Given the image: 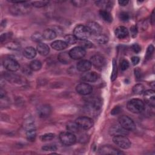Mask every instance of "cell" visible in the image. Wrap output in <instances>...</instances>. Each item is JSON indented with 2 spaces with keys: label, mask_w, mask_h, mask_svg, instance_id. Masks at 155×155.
Returning <instances> with one entry per match:
<instances>
[{
  "label": "cell",
  "mask_w": 155,
  "mask_h": 155,
  "mask_svg": "<svg viewBox=\"0 0 155 155\" xmlns=\"http://www.w3.org/2000/svg\"><path fill=\"white\" fill-rule=\"evenodd\" d=\"M10 12L14 15H22L29 13L31 10V4L27 1H24L21 3L14 4L11 5Z\"/></svg>",
  "instance_id": "obj_1"
},
{
  "label": "cell",
  "mask_w": 155,
  "mask_h": 155,
  "mask_svg": "<svg viewBox=\"0 0 155 155\" xmlns=\"http://www.w3.org/2000/svg\"><path fill=\"white\" fill-rule=\"evenodd\" d=\"M127 108L133 113H140L145 108L144 103L142 100L137 98L130 100L127 103Z\"/></svg>",
  "instance_id": "obj_2"
},
{
  "label": "cell",
  "mask_w": 155,
  "mask_h": 155,
  "mask_svg": "<svg viewBox=\"0 0 155 155\" xmlns=\"http://www.w3.org/2000/svg\"><path fill=\"white\" fill-rule=\"evenodd\" d=\"M73 34L77 39H79L81 41L87 40V39L90 36L91 34L86 26L84 25H78L73 31Z\"/></svg>",
  "instance_id": "obj_3"
},
{
  "label": "cell",
  "mask_w": 155,
  "mask_h": 155,
  "mask_svg": "<svg viewBox=\"0 0 155 155\" xmlns=\"http://www.w3.org/2000/svg\"><path fill=\"white\" fill-rule=\"evenodd\" d=\"M59 138L61 142L66 146L73 145L76 141L75 135L70 131H64L61 133L59 136Z\"/></svg>",
  "instance_id": "obj_4"
},
{
  "label": "cell",
  "mask_w": 155,
  "mask_h": 155,
  "mask_svg": "<svg viewBox=\"0 0 155 155\" xmlns=\"http://www.w3.org/2000/svg\"><path fill=\"white\" fill-rule=\"evenodd\" d=\"M119 124L125 130L130 131H134L136 129V124L134 121L127 116H121L119 117Z\"/></svg>",
  "instance_id": "obj_5"
},
{
  "label": "cell",
  "mask_w": 155,
  "mask_h": 155,
  "mask_svg": "<svg viewBox=\"0 0 155 155\" xmlns=\"http://www.w3.org/2000/svg\"><path fill=\"white\" fill-rule=\"evenodd\" d=\"M113 142L123 149H128L131 147V142L126 136H116L113 137Z\"/></svg>",
  "instance_id": "obj_6"
},
{
  "label": "cell",
  "mask_w": 155,
  "mask_h": 155,
  "mask_svg": "<svg viewBox=\"0 0 155 155\" xmlns=\"http://www.w3.org/2000/svg\"><path fill=\"white\" fill-rule=\"evenodd\" d=\"M76 122L78 124L79 128H81L84 130H89L94 125V122L92 119L87 116L79 117L76 119Z\"/></svg>",
  "instance_id": "obj_7"
},
{
  "label": "cell",
  "mask_w": 155,
  "mask_h": 155,
  "mask_svg": "<svg viewBox=\"0 0 155 155\" xmlns=\"http://www.w3.org/2000/svg\"><path fill=\"white\" fill-rule=\"evenodd\" d=\"M4 67L10 71H16L19 68V64L15 59L6 58L3 61Z\"/></svg>",
  "instance_id": "obj_8"
},
{
  "label": "cell",
  "mask_w": 155,
  "mask_h": 155,
  "mask_svg": "<svg viewBox=\"0 0 155 155\" xmlns=\"http://www.w3.org/2000/svg\"><path fill=\"white\" fill-rule=\"evenodd\" d=\"M109 134L113 136H127L128 134V131L124 128L120 124L112 125L109 129Z\"/></svg>",
  "instance_id": "obj_9"
},
{
  "label": "cell",
  "mask_w": 155,
  "mask_h": 155,
  "mask_svg": "<svg viewBox=\"0 0 155 155\" xmlns=\"http://www.w3.org/2000/svg\"><path fill=\"white\" fill-rule=\"evenodd\" d=\"M87 107L93 111H97L102 107V99L99 97H91L87 101Z\"/></svg>",
  "instance_id": "obj_10"
},
{
  "label": "cell",
  "mask_w": 155,
  "mask_h": 155,
  "mask_svg": "<svg viewBox=\"0 0 155 155\" xmlns=\"http://www.w3.org/2000/svg\"><path fill=\"white\" fill-rule=\"evenodd\" d=\"M99 153L101 154H114L119 155L124 154V153L119 150L109 145H106L101 147L99 148Z\"/></svg>",
  "instance_id": "obj_11"
},
{
  "label": "cell",
  "mask_w": 155,
  "mask_h": 155,
  "mask_svg": "<svg viewBox=\"0 0 155 155\" xmlns=\"http://www.w3.org/2000/svg\"><path fill=\"white\" fill-rule=\"evenodd\" d=\"M70 57L73 59H80L84 58L86 54V51L85 48L78 46L73 48L68 52Z\"/></svg>",
  "instance_id": "obj_12"
},
{
  "label": "cell",
  "mask_w": 155,
  "mask_h": 155,
  "mask_svg": "<svg viewBox=\"0 0 155 155\" xmlns=\"http://www.w3.org/2000/svg\"><path fill=\"white\" fill-rule=\"evenodd\" d=\"M86 27L90 31V34L98 36L102 32L101 26L97 22L94 21H89L86 24Z\"/></svg>",
  "instance_id": "obj_13"
},
{
  "label": "cell",
  "mask_w": 155,
  "mask_h": 155,
  "mask_svg": "<svg viewBox=\"0 0 155 155\" xmlns=\"http://www.w3.org/2000/svg\"><path fill=\"white\" fill-rule=\"evenodd\" d=\"M76 91L81 95H88L93 91L92 87L87 83H80L76 87Z\"/></svg>",
  "instance_id": "obj_14"
},
{
  "label": "cell",
  "mask_w": 155,
  "mask_h": 155,
  "mask_svg": "<svg viewBox=\"0 0 155 155\" xmlns=\"http://www.w3.org/2000/svg\"><path fill=\"white\" fill-rule=\"evenodd\" d=\"M143 99L147 104L154 107L155 105V93L153 90H148L143 92Z\"/></svg>",
  "instance_id": "obj_15"
},
{
  "label": "cell",
  "mask_w": 155,
  "mask_h": 155,
  "mask_svg": "<svg viewBox=\"0 0 155 155\" xmlns=\"http://www.w3.org/2000/svg\"><path fill=\"white\" fill-rule=\"evenodd\" d=\"M51 113V108L49 105L43 104L39 105L37 108L38 115L41 118L48 117Z\"/></svg>",
  "instance_id": "obj_16"
},
{
  "label": "cell",
  "mask_w": 155,
  "mask_h": 155,
  "mask_svg": "<svg viewBox=\"0 0 155 155\" xmlns=\"http://www.w3.org/2000/svg\"><path fill=\"white\" fill-rule=\"evenodd\" d=\"M91 64L96 68H102L105 64V59L103 56L99 54L93 55L90 59Z\"/></svg>",
  "instance_id": "obj_17"
},
{
  "label": "cell",
  "mask_w": 155,
  "mask_h": 155,
  "mask_svg": "<svg viewBox=\"0 0 155 155\" xmlns=\"http://www.w3.org/2000/svg\"><path fill=\"white\" fill-rule=\"evenodd\" d=\"M81 79L86 82H95L99 78V75L94 71L84 73L81 76Z\"/></svg>",
  "instance_id": "obj_18"
},
{
  "label": "cell",
  "mask_w": 155,
  "mask_h": 155,
  "mask_svg": "<svg viewBox=\"0 0 155 155\" xmlns=\"http://www.w3.org/2000/svg\"><path fill=\"white\" fill-rule=\"evenodd\" d=\"M91 63L88 60H81L78 62L76 65L77 70L81 72H86L90 70Z\"/></svg>",
  "instance_id": "obj_19"
},
{
  "label": "cell",
  "mask_w": 155,
  "mask_h": 155,
  "mask_svg": "<svg viewBox=\"0 0 155 155\" xmlns=\"http://www.w3.org/2000/svg\"><path fill=\"white\" fill-rule=\"evenodd\" d=\"M31 123L28 124L26 130V137L29 141H35L36 137V132L35 127Z\"/></svg>",
  "instance_id": "obj_20"
},
{
  "label": "cell",
  "mask_w": 155,
  "mask_h": 155,
  "mask_svg": "<svg viewBox=\"0 0 155 155\" xmlns=\"http://www.w3.org/2000/svg\"><path fill=\"white\" fill-rule=\"evenodd\" d=\"M114 33L117 38L123 39L128 36V30L124 26H119L115 29Z\"/></svg>",
  "instance_id": "obj_21"
},
{
  "label": "cell",
  "mask_w": 155,
  "mask_h": 155,
  "mask_svg": "<svg viewBox=\"0 0 155 155\" xmlns=\"http://www.w3.org/2000/svg\"><path fill=\"white\" fill-rule=\"evenodd\" d=\"M51 46L53 49L58 51H60L66 48L68 46V44L64 41L56 40L51 43Z\"/></svg>",
  "instance_id": "obj_22"
},
{
  "label": "cell",
  "mask_w": 155,
  "mask_h": 155,
  "mask_svg": "<svg viewBox=\"0 0 155 155\" xmlns=\"http://www.w3.org/2000/svg\"><path fill=\"white\" fill-rule=\"evenodd\" d=\"M95 4L97 6L101 7L102 10H107L109 8H111L114 4L113 1H107V0H102V1H97L95 2Z\"/></svg>",
  "instance_id": "obj_23"
},
{
  "label": "cell",
  "mask_w": 155,
  "mask_h": 155,
  "mask_svg": "<svg viewBox=\"0 0 155 155\" xmlns=\"http://www.w3.org/2000/svg\"><path fill=\"white\" fill-rule=\"evenodd\" d=\"M58 59L60 62L64 64H68L71 61V58L70 57L69 53L67 51L60 53L58 56Z\"/></svg>",
  "instance_id": "obj_24"
},
{
  "label": "cell",
  "mask_w": 155,
  "mask_h": 155,
  "mask_svg": "<svg viewBox=\"0 0 155 155\" xmlns=\"http://www.w3.org/2000/svg\"><path fill=\"white\" fill-rule=\"evenodd\" d=\"M37 51L39 54L45 56H47L50 52V48L48 45L44 43H39L37 45Z\"/></svg>",
  "instance_id": "obj_25"
},
{
  "label": "cell",
  "mask_w": 155,
  "mask_h": 155,
  "mask_svg": "<svg viewBox=\"0 0 155 155\" xmlns=\"http://www.w3.org/2000/svg\"><path fill=\"white\" fill-rule=\"evenodd\" d=\"M23 55L27 59H33L36 55V50L32 47H27L23 51Z\"/></svg>",
  "instance_id": "obj_26"
},
{
  "label": "cell",
  "mask_w": 155,
  "mask_h": 155,
  "mask_svg": "<svg viewBox=\"0 0 155 155\" xmlns=\"http://www.w3.org/2000/svg\"><path fill=\"white\" fill-rule=\"evenodd\" d=\"M42 35L44 39L46 40H52L56 37V33L54 30L47 28L43 31Z\"/></svg>",
  "instance_id": "obj_27"
},
{
  "label": "cell",
  "mask_w": 155,
  "mask_h": 155,
  "mask_svg": "<svg viewBox=\"0 0 155 155\" xmlns=\"http://www.w3.org/2000/svg\"><path fill=\"white\" fill-rule=\"evenodd\" d=\"M99 15H100V16L103 19V20L105 21V22L108 23H110L112 22L113 17L111 13L108 10L101 9L99 11Z\"/></svg>",
  "instance_id": "obj_28"
},
{
  "label": "cell",
  "mask_w": 155,
  "mask_h": 155,
  "mask_svg": "<svg viewBox=\"0 0 155 155\" xmlns=\"http://www.w3.org/2000/svg\"><path fill=\"white\" fill-rule=\"evenodd\" d=\"M67 130L68 131H70L71 133H76L79 131V127L78 125V124L75 122H69L67 124Z\"/></svg>",
  "instance_id": "obj_29"
},
{
  "label": "cell",
  "mask_w": 155,
  "mask_h": 155,
  "mask_svg": "<svg viewBox=\"0 0 155 155\" xmlns=\"http://www.w3.org/2000/svg\"><path fill=\"white\" fill-rule=\"evenodd\" d=\"M29 67L32 71H38L41 68L42 64L39 60H33L30 62Z\"/></svg>",
  "instance_id": "obj_30"
},
{
  "label": "cell",
  "mask_w": 155,
  "mask_h": 155,
  "mask_svg": "<svg viewBox=\"0 0 155 155\" xmlns=\"http://www.w3.org/2000/svg\"><path fill=\"white\" fill-rule=\"evenodd\" d=\"M133 91L134 94H140L145 91V87L142 84H136L133 88Z\"/></svg>",
  "instance_id": "obj_31"
},
{
  "label": "cell",
  "mask_w": 155,
  "mask_h": 155,
  "mask_svg": "<svg viewBox=\"0 0 155 155\" xmlns=\"http://www.w3.org/2000/svg\"><path fill=\"white\" fill-rule=\"evenodd\" d=\"M64 39H65V42L67 44H70V45H73L76 43L77 39H78L74 35H67L65 36Z\"/></svg>",
  "instance_id": "obj_32"
},
{
  "label": "cell",
  "mask_w": 155,
  "mask_h": 155,
  "mask_svg": "<svg viewBox=\"0 0 155 155\" xmlns=\"http://www.w3.org/2000/svg\"><path fill=\"white\" fill-rule=\"evenodd\" d=\"M117 74V64H116V61L114 59L113 60V70H112L111 75V81H114L116 79Z\"/></svg>",
  "instance_id": "obj_33"
},
{
  "label": "cell",
  "mask_w": 155,
  "mask_h": 155,
  "mask_svg": "<svg viewBox=\"0 0 155 155\" xmlns=\"http://www.w3.org/2000/svg\"><path fill=\"white\" fill-rule=\"evenodd\" d=\"M31 39L32 41H35V42H39L41 41H42L44 39L43 35L42 34H41L39 32H35L31 36Z\"/></svg>",
  "instance_id": "obj_34"
},
{
  "label": "cell",
  "mask_w": 155,
  "mask_h": 155,
  "mask_svg": "<svg viewBox=\"0 0 155 155\" xmlns=\"http://www.w3.org/2000/svg\"><path fill=\"white\" fill-rule=\"evenodd\" d=\"M48 3H49V1H39L32 2L31 5L35 7L41 8L48 5Z\"/></svg>",
  "instance_id": "obj_35"
},
{
  "label": "cell",
  "mask_w": 155,
  "mask_h": 155,
  "mask_svg": "<svg viewBox=\"0 0 155 155\" xmlns=\"http://www.w3.org/2000/svg\"><path fill=\"white\" fill-rule=\"evenodd\" d=\"M96 41L100 44H106L108 42V38L106 35H105L100 34L99 35L97 36Z\"/></svg>",
  "instance_id": "obj_36"
},
{
  "label": "cell",
  "mask_w": 155,
  "mask_h": 155,
  "mask_svg": "<svg viewBox=\"0 0 155 155\" xmlns=\"http://www.w3.org/2000/svg\"><path fill=\"white\" fill-rule=\"evenodd\" d=\"M55 137V134L51 133H46L44 134L43 135L41 136V139L42 141H50L52 139H53Z\"/></svg>",
  "instance_id": "obj_37"
},
{
  "label": "cell",
  "mask_w": 155,
  "mask_h": 155,
  "mask_svg": "<svg viewBox=\"0 0 155 155\" xmlns=\"http://www.w3.org/2000/svg\"><path fill=\"white\" fill-rule=\"evenodd\" d=\"M7 47L8 49L13 50H18L21 48V45L19 43L15 42H12L10 43H8L7 45Z\"/></svg>",
  "instance_id": "obj_38"
},
{
  "label": "cell",
  "mask_w": 155,
  "mask_h": 155,
  "mask_svg": "<svg viewBox=\"0 0 155 155\" xmlns=\"http://www.w3.org/2000/svg\"><path fill=\"white\" fill-rule=\"evenodd\" d=\"M81 47L84 48H90L93 47V44L88 40H83L80 42Z\"/></svg>",
  "instance_id": "obj_39"
},
{
  "label": "cell",
  "mask_w": 155,
  "mask_h": 155,
  "mask_svg": "<svg viewBox=\"0 0 155 155\" xmlns=\"http://www.w3.org/2000/svg\"><path fill=\"white\" fill-rule=\"evenodd\" d=\"M119 19L124 21V22H127L130 19V15L127 12H122L119 14Z\"/></svg>",
  "instance_id": "obj_40"
},
{
  "label": "cell",
  "mask_w": 155,
  "mask_h": 155,
  "mask_svg": "<svg viewBox=\"0 0 155 155\" xmlns=\"http://www.w3.org/2000/svg\"><path fill=\"white\" fill-rule=\"evenodd\" d=\"M42 149L44 151H55L57 150V147L55 145L50 144L45 145L42 147Z\"/></svg>",
  "instance_id": "obj_41"
},
{
  "label": "cell",
  "mask_w": 155,
  "mask_h": 155,
  "mask_svg": "<svg viewBox=\"0 0 155 155\" xmlns=\"http://www.w3.org/2000/svg\"><path fill=\"white\" fill-rule=\"evenodd\" d=\"M87 2V1L84 0H76V1H72L71 3L73 5L76 7H82L85 5V4Z\"/></svg>",
  "instance_id": "obj_42"
},
{
  "label": "cell",
  "mask_w": 155,
  "mask_h": 155,
  "mask_svg": "<svg viewBox=\"0 0 155 155\" xmlns=\"http://www.w3.org/2000/svg\"><path fill=\"white\" fill-rule=\"evenodd\" d=\"M154 51V47L153 45H150L148 46L147 50V53H146V55H145V58L147 59H148L150 58L151 56L152 55Z\"/></svg>",
  "instance_id": "obj_43"
},
{
  "label": "cell",
  "mask_w": 155,
  "mask_h": 155,
  "mask_svg": "<svg viewBox=\"0 0 155 155\" xmlns=\"http://www.w3.org/2000/svg\"><path fill=\"white\" fill-rule=\"evenodd\" d=\"M129 65H130L129 62L126 59H124V60L122 61V62L120 63V70L122 71H125L129 67Z\"/></svg>",
  "instance_id": "obj_44"
},
{
  "label": "cell",
  "mask_w": 155,
  "mask_h": 155,
  "mask_svg": "<svg viewBox=\"0 0 155 155\" xmlns=\"http://www.w3.org/2000/svg\"><path fill=\"white\" fill-rule=\"evenodd\" d=\"M134 75H135L136 79L137 80L141 79L143 77V73L141 70H140L139 68H136V69H134Z\"/></svg>",
  "instance_id": "obj_45"
},
{
  "label": "cell",
  "mask_w": 155,
  "mask_h": 155,
  "mask_svg": "<svg viewBox=\"0 0 155 155\" xmlns=\"http://www.w3.org/2000/svg\"><path fill=\"white\" fill-rule=\"evenodd\" d=\"M131 47V49L133 50V51L136 53H139L141 50V47L137 43L133 44Z\"/></svg>",
  "instance_id": "obj_46"
},
{
  "label": "cell",
  "mask_w": 155,
  "mask_h": 155,
  "mask_svg": "<svg viewBox=\"0 0 155 155\" xmlns=\"http://www.w3.org/2000/svg\"><path fill=\"white\" fill-rule=\"evenodd\" d=\"M121 110H122V108L119 107V106H116L114 107L111 111V114L112 115H116V114H118L119 113H120L121 112Z\"/></svg>",
  "instance_id": "obj_47"
},
{
  "label": "cell",
  "mask_w": 155,
  "mask_h": 155,
  "mask_svg": "<svg viewBox=\"0 0 155 155\" xmlns=\"http://www.w3.org/2000/svg\"><path fill=\"white\" fill-rule=\"evenodd\" d=\"M130 32L132 37L134 38L136 36L137 33V28L136 25H133L130 27Z\"/></svg>",
  "instance_id": "obj_48"
},
{
  "label": "cell",
  "mask_w": 155,
  "mask_h": 155,
  "mask_svg": "<svg viewBox=\"0 0 155 155\" xmlns=\"http://www.w3.org/2000/svg\"><path fill=\"white\" fill-rule=\"evenodd\" d=\"M140 61V59L137 56H133L131 58V62L133 65H137Z\"/></svg>",
  "instance_id": "obj_49"
},
{
  "label": "cell",
  "mask_w": 155,
  "mask_h": 155,
  "mask_svg": "<svg viewBox=\"0 0 155 155\" xmlns=\"http://www.w3.org/2000/svg\"><path fill=\"white\" fill-rule=\"evenodd\" d=\"M128 1H118V2H119V4L120 5H122V6H124V5H126L128 3Z\"/></svg>",
  "instance_id": "obj_50"
},
{
  "label": "cell",
  "mask_w": 155,
  "mask_h": 155,
  "mask_svg": "<svg viewBox=\"0 0 155 155\" xmlns=\"http://www.w3.org/2000/svg\"><path fill=\"white\" fill-rule=\"evenodd\" d=\"M0 96H1V99L3 98V97H5V90H4L2 89H1V90H0Z\"/></svg>",
  "instance_id": "obj_51"
},
{
  "label": "cell",
  "mask_w": 155,
  "mask_h": 155,
  "mask_svg": "<svg viewBox=\"0 0 155 155\" xmlns=\"http://www.w3.org/2000/svg\"><path fill=\"white\" fill-rule=\"evenodd\" d=\"M154 11L153 10V12H152V14H151V23H152V24H154Z\"/></svg>",
  "instance_id": "obj_52"
}]
</instances>
